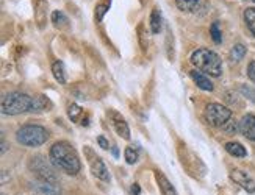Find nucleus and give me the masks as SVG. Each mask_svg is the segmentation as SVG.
<instances>
[{"label": "nucleus", "mask_w": 255, "mask_h": 195, "mask_svg": "<svg viewBox=\"0 0 255 195\" xmlns=\"http://www.w3.org/2000/svg\"><path fill=\"white\" fill-rule=\"evenodd\" d=\"M50 161L55 167H58L68 175H77L80 172V158L77 155V150L66 140H60V142H55L50 147L49 151Z\"/></svg>", "instance_id": "1"}, {"label": "nucleus", "mask_w": 255, "mask_h": 195, "mask_svg": "<svg viewBox=\"0 0 255 195\" xmlns=\"http://www.w3.org/2000/svg\"><path fill=\"white\" fill-rule=\"evenodd\" d=\"M191 63L199 70L212 77H219L223 73V61L218 53L210 49H197L191 53Z\"/></svg>", "instance_id": "2"}, {"label": "nucleus", "mask_w": 255, "mask_h": 195, "mask_svg": "<svg viewBox=\"0 0 255 195\" xmlns=\"http://www.w3.org/2000/svg\"><path fill=\"white\" fill-rule=\"evenodd\" d=\"M33 97L24 92H8L2 99V113L6 116H17L22 113L31 111Z\"/></svg>", "instance_id": "3"}, {"label": "nucleus", "mask_w": 255, "mask_h": 195, "mask_svg": "<svg viewBox=\"0 0 255 195\" xmlns=\"http://www.w3.org/2000/svg\"><path fill=\"white\" fill-rule=\"evenodd\" d=\"M17 142L25 147H39L47 142L49 131L41 125H24L16 133Z\"/></svg>", "instance_id": "4"}, {"label": "nucleus", "mask_w": 255, "mask_h": 195, "mask_svg": "<svg viewBox=\"0 0 255 195\" xmlns=\"http://www.w3.org/2000/svg\"><path fill=\"white\" fill-rule=\"evenodd\" d=\"M232 117V110L221 103H210L205 108V121L212 127H224Z\"/></svg>", "instance_id": "5"}, {"label": "nucleus", "mask_w": 255, "mask_h": 195, "mask_svg": "<svg viewBox=\"0 0 255 195\" xmlns=\"http://www.w3.org/2000/svg\"><path fill=\"white\" fill-rule=\"evenodd\" d=\"M28 167L33 172V175H36V178H39V181L57 183V175H55L53 169L42 156H33L28 162Z\"/></svg>", "instance_id": "6"}, {"label": "nucleus", "mask_w": 255, "mask_h": 195, "mask_svg": "<svg viewBox=\"0 0 255 195\" xmlns=\"http://www.w3.org/2000/svg\"><path fill=\"white\" fill-rule=\"evenodd\" d=\"M230 178L234 180L237 184H240L245 191H248L249 194L255 192V180L249 175L248 172L240 170V169H234L230 172Z\"/></svg>", "instance_id": "7"}, {"label": "nucleus", "mask_w": 255, "mask_h": 195, "mask_svg": "<svg viewBox=\"0 0 255 195\" xmlns=\"http://www.w3.org/2000/svg\"><path fill=\"white\" fill-rule=\"evenodd\" d=\"M108 116H110V121H112V124H113V127H115V130H116V133H118L121 137L130 139V130H128L127 122L124 121V117L121 116L119 113H116V111H110Z\"/></svg>", "instance_id": "8"}, {"label": "nucleus", "mask_w": 255, "mask_h": 195, "mask_svg": "<svg viewBox=\"0 0 255 195\" xmlns=\"http://www.w3.org/2000/svg\"><path fill=\"white\" fill-rule=\"evenodd\" d=\"M238 130L241 131L243 136H246L248 139L255 142V116L254 114H246L240 121Z\"/></svg>", "instance_id": "9"}, {"label": "nucleus", "mask_w": 255, "mask_h": 195, "mask_svg": "<svg viewBox=\"0 0 255 195\" xmlns=\"http://www.w3.org/2000/svg\"><path fill=\"white\" fill-rule=\"evenodd\" d=\"M91 172H93V175L97 177L99 180H102V181H110V173H108L107 166L104 164L102 158L94 156V158L91 159Z\"/></svg>", "instance_id": "10"}, {"label": "nucleus", "mask_w": 255, "mask_h": 195, "mask_svg": "<svg viewBox=\"0 0 255 195\" xmlns=\"http://www.w3.org/2000/svg\"><path fill=\"white\" fill-rule=\"evenodd\" d=\"M175 5L183 13H197L205 6V0H175Z\"/></svg>", "instance_id": "11"}, {"label": "nucleus", "mask_w": 255, "mask_h": 195, "mask_svg": "<svg viewBox=\"0 0 255 195\" xmlns=\"http://www.w3.org/2000/svg\"><path fill=\"white\" fill-rule=\"evenodd\" d=\"M190 75H191L193 81L197 84V88H201L202 91H210V92L213 91V83H212V80H210L204 72L191 70Z\"/></svg>", "instance_id": "12"}, {"label": "nucleus", "mask_w": 255, "mask_h": 195, "mask_svg": "<svg viewBox=\"0 0 255 195\" xmlns=\"http://www.w3.org/2000/svg\"><path fill=\"white\" fill-rule=\"evenodd\" d=\"M35 189L39 195H60V188L57 186V183H49V181H39L33 184Z\"/></svg>", "instance_id": "13"}, {"label": "nucleus", "mask_w": 255, "mask_h": 195, "mask_svg": "<svg viewBox=\"0 0 255 195\" xmlns=\"http://www.w3.org/2000/svg\"><path fill=\"white\" fill-rule=\"evenodd\" d=\"M52 108V102L47 99L46 95L38 94L33 97V103H31V111L30 113H42V111H49Z\"/></svg>", "instance_id": "14"}, {"label": "nucleus", "mask_w": 255, "mask_h": 195, "mask_svg": "<svg viewBox=\"0 0 255 195\" xmlns=\"http://www.w3.org/2000/svg\"><path fill=\"white\" fill-rule=\"evenodd\" d=\"M155 178H157L158 188L161 191V195H177L175 188L171 184V181L166 178L161 172H155Z\"/></svg>", "instance_id": "15"}, {"label": "nucleus", "mask_w": 255, "mask_h": 195, "mask_svg": "<svg viewBox=\"0 0 255 195\" xmlns=\"http://www.w3.org/2000/svg\"><path fill=\"white\" fill-rule=\"evenodd\" d=\"M226 151L229 155L235 156V158H245L248 155L246 148L243 147L240 142H227L226 144Z\"/></svg>", "instance_id": "16"}, {"label": "nucleus", "mask_w": 255, "mask_h": 195, "mask_svg": "<svg viewBox=\"0 0 255 195\" xmlns=\"http://www.w3.org/2000/svg\"><path fill=\"white\" fill-rule=\"evenodd\" d=\"M52 73L60 84H66V69L61 61H55L52 64Z\"/></svg>", "instance_id": "17"}, {"label": "nucleus", "mask_w": 255, "mask_h": 195, "mask_svg": "<svg viewBox=\"0 0 255 195\" xmlns=\"http://www.w3.org/2000/svg\"><path fill=\"white\" fill-rule=\"evenodd\" d=\"M150 30L153 35L160 33V30H161V13L158 8H153L150 13Z\"/></svg>", "instance_id": "18"}, {"label": "nucleus", "mask_w": 255, "mask_h": 195, "mask_svg": "<svg viewBox=\"0 0 255 195\" xmlns=\"http://www.w3.org/2000/svg\"><path fill=\"white\" fill-rule=\"evenodd\" d=\"M35 16L38 19V25L42 27L44 19H46V11H47V2L46 0H36L35 2Z\"/></svg>", "instance_id": "19"}, {"label": "nucleus", "mask_w": 255, "mask_h": 195, "mask_svg": "<svg viewBox=\"0 0 255 195\" xmlns=\"http://www.w3.org/2000/svg\"><path fill=\"white\" fill-rule=\"evenodd\" d=\"M52 22L57 28H64L69 25V19L66 17L63 11H53L52 13Z\"/></svg>", "instance_id": "20"}, {"label": "nucleus", "mask_w": 255, "mask_h": 195, "mask_svg": "<svg viewBox=\"0 0 255 195\" xmlns=\"http://www.w3.org/2000/svg\"><path fill=\"white\" fill-rule=\"evenodd\" d=\"M245 55H246V47L243 46V44H235L234 47H232V50H230V60L234 61V63L241 61L243 58H245Z\"/></svg>", "instance_id": "21"}, {"label": "nucleus", "mask_w": 255, "mask_h": 195, "mask_svg": "<svg viewBox=\"0 0 255 195\" xmlns=\"http://www.w3.org/2000/svg\"><path fill=\"white\" fill-rule=\"evenodd\" d=\"M245 22L251 33L255 36V8H246L245 9Z\"/></svg>", "instance_id": "22"}, {"label": "nucleus", "mask_w": 255, "mask_h": 195, "mask_svg": "<svg viewBox=\"0 0 255 195\" xmlns=\"http://www.w3.org/2000/svg\"><path fill=\"white\" fill-rule=\"evenodd\" d=\"M210 35H212V39L216 42V44H221L223 42V33L219 30V22H213L212 27H210Z\"/></svg>", "instance_id": "23"}, {"label": "nucleus", "mask_w": 255, "mask_h": 195, "mask_svg": "<svg viewBox=\"0 0 255 195\" xmlns=\"http://www.w3.org/2000/svg\"><path fill=\"white\" fill-rule=\"evenodd\" d=\"M124 156H126V161L128 162V164H135V162L138 161V158H139L138 150H135L133 147H127V148H126Z\"/></svg>", "instance_id": "24"}, {"label": "nucleus", "mask_w": 255, "mask_h": 195, "mask_svg": "<svg viewBox=\"0 0 255 195\" xmlns=\"http://www.w3.org/2000/svg\"><path fill=\"white\" fill-rule=\"evenodd\" d=\"M68 114H69V119L74 122L79 121V117L83 114V110L79 106V105H71L69 106V110H68Z\"/></svg>", "instance_id": "25"}, {"label": "nucleus", "mask_w": 255, "mask_h": 195, "mask_svg": "<svg viewBox=\"0 0 255 195\" xmlns=\"http://www.w3.org/2000/svg\"><path fill=\"white\" fill-rule=\"evenodd\" d=\"M108 8H110L108 3H101V5L96 6V19H97V22H101V20L104 19V16L108 11Z\"/></svg>", "instance_id": "26"}, {"label": "nucleus", "mask_w": 255, "mask_h": 195, "mask_svg": "<svg viewBox=\"0 0 255 195\" xmlns=\"http://www.w3.org/2000/svg\"><path fill=\"white\" fill-rule=\"evenodd\" d=\"M241 92L245 94V95H248V99H251L252 102H255V91L254 89L248 88V86H241Z\"/></svg>", "instance_id": "27"}, {"label": "nucleus", "mask_w": 255, "mask_h": 195, "mask_svg": "<svg viewBox=\"0 0 255 195\" xmlns=\"http://www.w3.org/2000/svg\"><path fill=\"white\" fill-rule=\"evenodd\" d=\"M248 77L255 81V61H251L249 66H248Z\"/></svg>", "instance_id": "28"}, {"label": "nucleus", "mask_w": 255, "mask_h": 195, "mask_svg": "<svg viewBox=\"0 0 255 195\" xmlns=\"http://www.w3.org/2000/svg\"><path fill=\"white\" fill-rule=\"evenodd\" d=\"M97 142H99V145H101L104 150H108V147H110V144H108V140L104 137V136H99L97 137Z\"/></svg>", "instance_id": "29"}, {"label": "nucleus", "mask_w": 255, "mask_h": 195, "mask_svg": "<svg viewBox=\"0 0 255 195\" xmlns=\"http://www.w3.org/2000/svg\"><path fill=\"white\" fill-rule=\"evenodd\" d=\"M141 194V188H139V184H131V188H130V195H139Z\"/></svg>", "instance_id": "30"}, {"label": "nucleus", "mask_w": 255, "mask_h": 195, "mask_svg": "<svg viewBox=\"0 0 255 195\" xmlns=\"http://www.w3.org/2000/svg\"><path fill=\"white\" fill-rule=\"evenodd\" d=\"M113 155H115V156H118V155H119V151H118V148H116V147H113Z\"/></svg>", "instance_id": "31"}, {"label": "nucleus", "mask_w": 255, "mask_h": 195, "mask_svg": "<svg viewBox=\"0 0 255 195\" xmlns=\"http://www.w3.org/2000/svg\"><path fill=\"white\" fill-rule=\"evenodd\" d=\"M252 2H254V3H255V0H252Z\"/></svg>", "instance_id": "32"}]
</instances>
